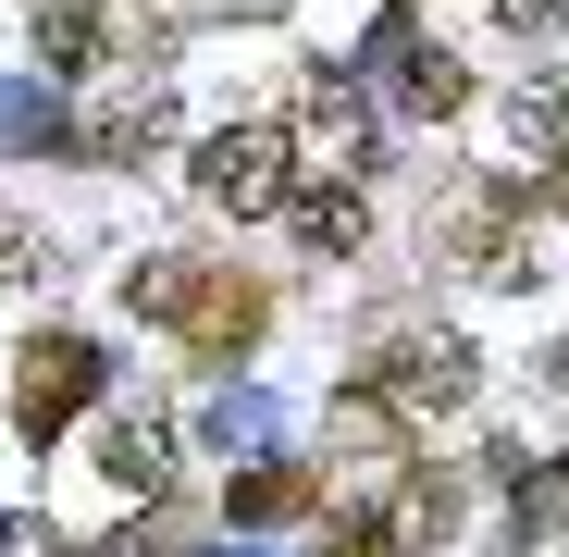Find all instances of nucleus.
<instances>
[{
    "label": "nucleus",
    "mask_w": 569,
    "mask_h": 557,
    "mask_svg": "<svg viewBox=\"0 0 569 557\" xmlns=\"http://www.w3.org/2000/svg\"><path fill=\"white\" fill-rule=\"evenodd\" d=\"M520 211H532L520 186H496V173H470L458 199L433 211V248H446L458 272H483V286H508V272L532 260V236H520Z\"/></svg>",
    "instance_id": "nucleus-1"
},
{
    "label": "nucleus",
    "mask_w": 569,
    "mask_h": 557,
    "mask_svg": "<svg viewBox=\"0 0 569 557\" xmlns=\"http://www.w3.org/2000/svg\"><path fill=\"white\" fill-rule=\"evenodd\" d=\"M557 211H569V161H557Z\"/></svg>",
    "instance_id": "nucleus-14"
},
{
    "label": "nucleus",
    "mask_w": 569,
    "mask_h": 557,
    "mask_svg": "<svg viewBox=\"0 0 569 557\" xmlns=\"http://www.w3.org/2000/svg\"><path fill=\"white\" fill-rule=\"evenodd\" d=\"M284 173H298V137H284V125H223L199 149V199L248 223V211H284Z\"/></svg>",
    "instance_id": "nucleus-3"
},
{
    "label": "nucleus",
    "mask_w": 569,
    "mask_h": 557,
    "mask_svg": "<svg viewBox=\"0 0 569 557\" xmlns=\"http://www.w3.org/2000/svg\"><path fill=\"white\" fill-rule=\"evenodd\" d=\"M260 322H272V298L248 286V272H211V286H199V310H186L173 335L199 347V359H236V347H260Z\"/></svg>",
    "instance_id": "nucleus-5"
},
{
    "label": "nucleus",
    "mask_w": 569,
    "mask_h": 557,
    "mask_svg": "<svg viewBox=\"0 0 569 557\" xmlns=\"http://www.w3.org/2000/svg\"><path fill=\"white\" fill-rule=\"evenodd\" d=\"M100 484H124V496H161L173 484V421L161 409H112L100 421Z\"/></svg>",
    "instance_id": "nucleus-6"
},
{
    "label": "nucleus",
    "mask_w": 569,
    "mask_h": 557,
    "mask_svg": "<svg viewBox=\"0 0 569 557\" xmlns=\"http://www.w3.org/2000/svg\"><path fill=\"white\" fill-rule=\"evenodd\" d=\"M322 557H409V545H397V520H335Z\"/></svg>",
    "instance_id": "nucleus-12"
},
{
    "label": "nucleus",
    "mask_w": 569,
    "mask_h": 557,
    "mask_svg": "<svg viewBox=\"0 0 569 557\" xmlns=\"http://www.w3.org/2000/svg\"><path fill=\"white\" fill-rule=\"evenodd\" d=\"M359 236H371V211L347 199V186H322V199H298V248H310V260H347Z\"/></svg>",
    "instance_id": "nucleus-9"
},
{
    "label": "nucleus",
    "mask_w": 569,
    "mask_h": 557,
    "mask_svg": "<svg viewBox=\"0 0 569 557\" xmlns=\"http://www.w3.org/2000/svg\"><path fill=\"white\" fill-rule=\"evenodd\" d=\"M470 371L483 359H470L458 335H397L385 371H371V397H385L397 421H446V409H470Z\"/></svg>",
    "instance_id": "nucleus-4"
},
{
    "label": "nucleus",
    "mask_w": 569,
    "mask_h": 557,
    "mask_svg": "<svg viewBox=\"0 0 569 557\" xmlns=\"http://www.w3.org/2000/svg\"><path fill=\"white\" fill-rule=\"evenodd\" d=\"M223 508H236V520H298V508H310V484H298V471H248Z\"/></svg>",
    "instance_id": "nucleus-11"
},
{
    "label": "nucleus",
    "mask_w": 569,
    "mask_h": 557,
    "mask_svg": "<svg viewBox=\"0 0 569 557\" xmlns=\"http://www.w3.org/2000/svg\"><path fill=\"white\" fill-rule=\"evenodd\" d=\"M199 286H211V272L161 248V260H137V272H124V310H149V322H186V310H199Z\"/></svg>",
    "instance_id": "nucleus-8"
},
{
    "label": "nucleus",
    "mask_w": 569,
    "mask_h": 557,
    "mask_svg": "<svg viewBox=\"0 0 569 557\" xmlns=\"http://www.w3.org/2000/svg\"><path fill=\"white\" fill-rule=\"evenodd\" d=\"M87 397H100V347L87 335H26V359H13V434L50 446Z\"/></svg>",
    "instance_id": "nucleus-2"
},
{
    "label": "nucleus",
    "mask_w": 569,
    "mask_h": 557,
    "mask_svg": "<svg viewBox=\"0 0 569 557\" xmlns=\"http://www.w3.org/2000/svg\"><path fill=\"white\" fill-rule=\"evenodd\" d=\"M397 74H409V87H397L409 112H458V100H470V74H458V50H409Z\"/></svg>",
    "instance_id": "nucleus-10"
},
{
    "label": "nucleus",
    "mask_w": 569,
    "mask_h": 557,
    "mask_svg": "<svg viewBox=\"0 0 569 557\" xmlns=\"http://www.w3.org/2000/svg\"><path fill=\"white\" fill-rule=\"evenodd\" d=\"M161 125H173V100H161V87H137V100L112 87V100L87 112V149H100V161H137V149H161Z\"/></svg>",
    "instance_id": "nucleus-7"
},
{
    "label": "nucleus",
    "mask_w": 569,
    "mask_h": 557,
    "mask_svg": "<svg viewBox=\"0 0 569 557\" xmlns=\"http://www.w3.org/2000/svg\"><path fill=\"white\" fill-rule=\"evenodd\" d=\"M496 13H508V38H557V26H569V0H496Z\"/></svg>",
    "instance_id": "nucleus-13"
}]
</instances>
